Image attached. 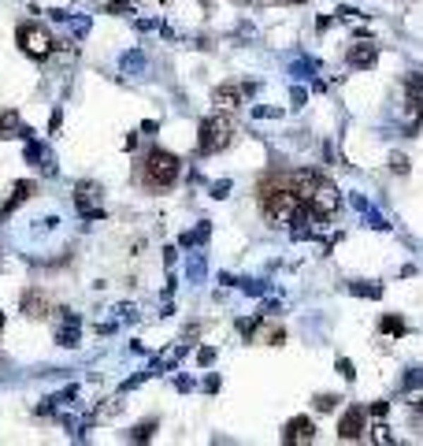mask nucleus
Masks as SVG:
<instances>
[{
    "label": "nucleus",
    "mask_w": 423,
    "mask_h": 446,
    "mask_svg": "<svg viewBox=\"0 0 423 446\" xmlns=\"http://www.w3.org/2000/svg\"><path fill=\"white\" fill-rule=\"evenodd\" d=\"M256 201H260V212L268 216V223H275V227L290 223L301 209V197L294 194L290 171H268L256 186Z\"/></svg>",
    "instance_id": "1"
},
{
    "label": "nucleus",
    "mask_w": 423,
    "mask_h": 446,
    "mask_svg": "<svg viewBox=\"0 0 423 446\" xmlns=\"http://www.w3.org/2000/svg\"><path fill=\"white\" fill-rule=\"evenodd\" d=\"M179 171H182L179 156L156 146V149H149V156H145V164H141V182L149 186V190H171Z\"/></svg>",
    "instance_id": "2"
},
{
    "label": "nucleus",
    "mask_w": 423,
    "mask_h": 446,
    "mask_svg": "<svg viewBox=\"0 0 423 446\" xmlns=\"http://www.w3.org/2000/svg\"><path fill=\"white\" fill-rule=\"evenodd\" d=\"M230 141H234V123H230L223 112H215V116H208L201 123V138H197L201 153H220V149L230 146Z\"/></svg>",
    "instance_id": "3"
},
{
    "label": "nucleus",
    "mask_w": 423,
    "mask_h": 446,
    "mask_svg": "<svg viewBox=\"0 0 423 446\" xmlns=\"http://www.w3.org/2000/svg\"><path fill=\"white\" fill-rule=\"evenodd\" d=\"M19 45L26 56H34V60H45V56L52 52V37L45 26H34V23H23L19 26Z\"/></svg>",
    "instance_id": "4"
},
{
    "label": "nucleus",
    "mask_w": 423,
    "mask_h": 446,
    "mask_svg": "<svg viewBox=\"0 0 423 446\" xmlns=\"http://www.w3.org/2000/svg\"><path fill=\"white\" fill-rule=\"evenodd\" d=\"M97 197H100L97 182H78L75 186V209L82 216H90V220H100V216H105V205H97Z\"/></svg>",
    "instance_id": "5"
},
{
    "label": "nucleus",
    "mask_w": 423,
    "mask_h": 446,
    "mask_svg": "<svg viewBox=\"0 0 423 446\" xmlns=\"http://www.w3.org/2000/svg\"><path fill=\"white\" fill-rule=\"evenodd\" d=\"M312 439H316V424H312V416H294V421L286 424V431H282V442H286V446L312 442Z\"/></svg>",
    "instance_id": "6"
},
{
    "label": "nucleus",
    "mask_w": 423,
    "mask_h": 446,
    "mask_svg": "<svg viewBox=\"0 0 423 446\" xmlns=\"http://www.w3.org/2000/svg\"><path fill=\"white\" fill-rule=\"evenodd\" d=\"M360 435H364V409H360V406H353V409H345V416L338 421V439L357 442Z\"/></svg>",
    "instance_id": "7"
},
{
    "label": "nucleus",
    "mask_w": 423,
    "mask_h": 446,
    "mask_svg": "<svg viewBox=\"0 0 423 446\" xmlns=\"http://www.w3.org/2000/svg\"><path fill=\"white\" fill-rule=\"evenodd\" d=\"M253 86H220V90L212 93V100H215V108L220 112H234V108H242V97Z\"/></svg>",
    "instance_id": "8"
},
{
    "label": "nucleus",
    "mask_w": 423,
    "mask_h": 446,
    "mask_svg": "<svg viewBox=\"0 0 423 446\" xmlns=\"http://www.w3.org/2000/svg\"><path fill=\"white\" fill-rule=\"evenodd\" d=\"M60 312H64V324L56 331V342H60V346H75L78 335H82V324H78L75 312H67V309H60Z\"/></svg>",
    "instance_id": "9"
},
{
    "label": "nucleus",
    "mask_w": 423,
    "mask_h": 446,
    "mask_svg": "<svg viewBox=\"0 0 423 446\" xmlns=\"http://www.w3.org/2000/svg\"><path fill=\"white\" fill-rule=\"evenodd\" d=\"M405 93H408L412 119H419V116H423V75H408V78H405Z\"/></svg>",
    "instance_id": "10"
},
{
    "label": "nucleus",
    "mask_w": 423,
    "mask_h": 446,
    "mask_svg": "<svg viewBox=\"0 0 423 446\" xmlns=\"http://www.w3.org/2000/svg\"><path fill=\"white\" fill-rule=\"evenodd\" d=\"M23 312L30 316V320H41V316L49 312V298L41 294V291H34V286H30V291L23 294Z\"/></svg>",
    "instance_id": "11"
},
{
    "label": "nucleus",
    "mask_w": 423,
    "mask_h": 446,
    "mask_svg": "<svg viewBox=\"0 0 423 446\" xmlns=\"http://www.w3.org/2000/svg\"><path fill=\"white\" fill-rule=\"evenodd\" d=\"M375 60H379V52H375L371 41H357V45L349 49V64L353 67H371Z\"/></svg>",
    "instance_id": "12"
},
{
    "label": "nucleus",
    "mask_w": 423,
    "mask_h": 446,
    "mask_svg": "<svg viewBox=\"0 0 423 446\" xmlns=\"http://www.w3.org/2000/svg\"><path fill=\"white\" fill-rule=\"evenodd\" d=\"M30 194H34V182H30V179H23V182H16V186H11V197L4 201V216H8V212H16V209H19V205H23V201L30 197Z\"/></svg>",
    "instance_id": "13"
},
{
    "label": "nucleus",
    "mask_w": 423,
    "mask_h": 446,
    "mask_svg": "<svg viewBox=\"0 0 423 446\" xmlns=\"http://www.w3.org/2000/svg\"><path fill=\"white\" fill-rule=\"evenodd\" d=\"M19 131H23V119L16 116V112H0V138H19Z\"/></svg>",
    "instance_id": "14"
},
{
    "label": "nucleus",
    "mask_w": 423,
    "mask_h": 446,
    "mask_svg": "<svg viewBox=\"0 0 423 446\" xmlns=\"http://www.w3.org/2000/svg\"><path fill=\"white\" fill-rule=\"evenodd\" d=\"M379 331H383V335H405V320H401V316H383Z\"/></svg>",
    "instance_id": "15"
},
{
    "label": "nucleus",
    "mask_w": 423,
    "mask_h": 446,
    "mask_svg": "<svg viewBox=\"0 0 423 446\" xmlns=\"http://www.w3.org/2000/svg\"><path fill=\"white\" fill-rule=\"evenodd\" d=\"M105 11H115V16H134V4H126V0H105Z\"/></svg>",
    "instance_id": "16"
},
{
    "label": "nucleus",
    "mask_w": 423,
    "mask_h": 446,
    "mask_svg": "<svg viewBox=\"0 0 423 446\" xmlns=\"http://www.w3.org/2000/svg\"><path fill=\"white\" fill-rule=\"evenodd\" d=\"M371 439H375V442H393V435H390V428H386L383 421H379V424L371 428Z\"/></svg>",
    "instance_id": "17"
},
{
    "label": "nucleus",
    "mask_w": 423,
    "mask_h": 446,
    "mask_svg": "<svg viewBox=\"0 0 423 446\" xmlns=\"http://www.w3.org/2000/svg\"><path fill=\"white\" fill-rule=\"evenodd\" d=\"M353 294H360V298H379L383 291H379V286H364V283H353Z\"/></svg>",
    "instance_id": "18"
},
{
    "label": "nucleus",
    "mask_w": 423,
    "mask_h": 446,
    "mask_svg": "<svg viewBox=\"0 0 423 446\" xmlns=\"http://www.w3.org/2000/svg\"><path fill=\"white\" fill-rule=\"evenodd\" d=\"M334 401H338L334 394H319V398H316V409H319V413H330V409H334Z\"/></svg>",
    "instance_id": "19"
},
{
    "label": "nucleus",
    "mask_w": 423,
    "mask_h": 446,
    "mask_svg": "<svg viewBox=\"0 0 423 446\" xmlns=\"http://www.w3.org/2000/svg\"><path fill=\"white\" fill-rule=\"evenodd\" d=\"M390 168L398 171V175H405V171H408V160H405L401 153H393V156H390Z\"/></svg>",
    "instance_id": "20"
},
{
    "label": "nucleus",
    "mask_w": 423,
    "mask_h": 446,
    "mask_svg": "<svg viewBox=\"0 0 423 446\" xmlns=\"http://www.w3.org/2000/svg\"><path fill=\"white\" fill-rule=\"evenodd\" d=\"M153 428H156L153 421H149V424H141V428L134 431V439H138V442H145V439H149V435H153Z\"/></svg>",
    "instance_id": "21"
},
{
    "label": "nucleus",
    "mask_w": 423,
    "mask_h": 446,
    "mask_svg": "<svg viewBox=\"0 0 423 446\" xmlns=\"http://www.w3.org/2000/svg\"><path fill=\"white\" fill-rule=\"evenodd\" d=\"M227 190H230V182H227V179L212 186V194H215V197H227Z\"/></svg>",
    "instance_id": "22"
},
{
    "label": "nucleus",
    "mask_w": 423,
    "mask_h": 446,
    "mask_svg": "<svg viewBox=\"0 0 423 446\" xmlns=\"http://www.w3.org/2000/svg\"><path fill=\"white\" fill-rule=\"evenodd\" d=\"M338 372H342L345 380H353V376H357V372H353V365H349V361H338Z\"/></svg>",
    "instance_id": "23"
},
{
    "label": "nucleus",
    "mask_w": 423,
    "mask_h": 446,
    "mask_svg": "<svg viewBox=\"0 0 423 446\" xmlns=\"http://www.w3.org/2000/svg\"><path fill=\"white\" fill-rule=\"evenodd\" d=\"M197 361H201V365H212V361H215V350H201Z\"/></svg>",
    "instance_id": "24"
},
{
    "label": "nucleus",
    "mask_w": 423,
    "mask_h": 446,
    "mask_svg": "<svg viewBox=\"0 0 423 446\" xmlns=\"http://www.w3.org/2000/svg\"><path fill=\"white\" fill-rule=\"evenodd\" d=\"M416 409H419V413H423V394H419V398H416Z\"/></svg>",
    "instance_id": "25"
},
{
    "label": "nucleus",
    "mask_w": 423,
    "mask_h": 446,
    "mask_svg": "<svg viewBox=\"0 0 423 446\" xmlns=\"http://www.w3.org/2000/svg\"><path fill=\"white\" fill-rule=\"evenodd\" d=\"M286 4H304V0H286Z\"/></svg>",
    "instance_id": "26"
},
{
    "label": "nucleus",
    "mask_w": 423,
    "mask_h": 446,
    "mask_svg": "<svg viewBox=\"0 0 423 446\" xmlns=\"http://www.w3.org/2000/svg\"><path fill=\"white\" fill-rule=\"evenodd\" d=\"M0 327H4V312H0Z\"/></svg>",
    "instance_id": "27"
},
{
    "label": "nucleus",
    "mask_w": 423,
    "mask_h": 446,
    "mask_svg": "<svg viewBox=\"0 0 423 446\" xmlns=\"http://www.w3.org/2000/svg\"><path fill=\"white\" fill-rule=\"evenodd\" d=\"M238 4H253V0H238Z\"/></svg>",
    "instance_id": "28"
}]
</instances>
